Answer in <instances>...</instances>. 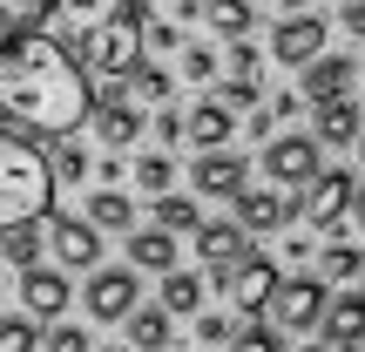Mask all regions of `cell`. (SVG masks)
<instances>
[{
  "mask_svg": "<svg viewBox=\"0 0 365 352\" xmlns=\"http://www.w3.org/2000/svg\"><path fill=\"white\" fill-rule=\"evenodd\" d=\"M318 271H325V278H359L365 271V251L345 244V237H331V244L318 251Z\"/></svg>",
  "mask_w": 365,
  "mask_h": 352,
  "instance_id": "30",
  "label": "cell"
},
{
  "mask_svg": "<svg viewBox=\"0 0 365 352\" xmlns=\"http://www.w3.org/2000/svg\"><path fill=\"white\" fill-rule=\"evenodd\" d=\"M0 352H41V326L27 312H0Z\"/></svg>",
  "mask_w": 365,
  "mask_h": 352,
  "instance_id": "31",
  "label": "cell"
},
{
  "mask_svg": "<svg viewBox=\"0 0 365 352\" xmlns=\"http://www.w3.org/2000/svg\"><path fill=\"white\" fill-rule=\"evenodd\" d=\"M298 352H325V346H298Z\"/></svg>",
  "mask_w": 365,
  "mask_h": 352,
  "instance_id": "47",
  "label": "cell"
},
{
  "mask_svg": "<svg viewBox=\"0 0 365 352\" xmlns=\"http://www.w3.org/2000/svg\"><path fill=\"white\" fill-rule=\"evenodd\" d=\"M122 326H129V346L135 352H170V312H163V305H129V312H122Z\"/></svg>",
  "mask_w": 365,
  "mask_h": 352,
  "instance_id": "20",
  "label": "cell"
},
{
  "mask_svg": "<svg viewBox=\"0 0 365 352\" xmlns=\"http://www.w3.org/2000/svg\"><path fill=\"white\" fill-rule=\"evenodd\" d=\"M129 170H135V190H149V196L176 190V156H170V149H149V156H135Z\"/></svg>",
  "mask_w": 365,
  "mask_h": 352,
  "instance_id": "28",
  "label": "cell"
},
{
  "mask_svg": "<svg viewBox=\"0 0 365 352\" xmlns=\"http://www.w3.org/2000/svg\"><path fill=\"white\" fill-rule=\"evenodd\" d=\"M156 136L163 143H182V109H170V102L156 109Z\"/></svg>",
  "mask_w": 365,
  "mask_h": 352,
  "instance_id": "39",
  "label": "cell"
},
{
  "mask_svg": "<svg viewBox=\"0 0 365 352\" xmlns=\"http://www.w3.org/2000/svg\"><path fill=\"white\" fill-rule=\"evenodd\" d=\"M163 312H170V318H196V312H203V278L182 271V264H170V271H163Z\"/></svg>",
  "mask_w": 365,
  "mask_h": 352,
  "instance_id": "24",
  "label": "cell"
},
{
  "mask_svg": "<svg viewBox=\"0 0 365 352\" xmlns=\"http://www.w3.org/2000/svg\"><path fill=\"white\" fill-rule=\"evenodd\" d=\"M143 48H156V54L182 48V27H170V21H143Z\"/></svg>",
  "mask_w": 365,
  "mask_h": 352,
  "instance_id": "37",
  "label": "cell"
},
{
  "mask_svg": "<svg viewBox=\"0 0 365 352\" xmlns=\"http://www.w3.org/2000/svg\"><path fill=\"white\" fill-rule=\"evenodd\" d=\"M352 170H318L312 183H304V203H291V217L318 223V231H331V223H345V203H352Z\"/></svg>",
  "mask_w": 365,
  "mask_h": 352,
  "instance_id": "5",
  "label": "cell"
},
{
  "mask_svg": "<svg viewBox=\"0 0 365 352\" xmlns=\"http://www.w3.org/2000/svg\"><path fill=\"white\" fill-rule=\"evenodd\" d=\"M143 21H149V7H143V0H122V7L108 14L102 27L75 34V48H81V68H88V75H108V81H122L135 61H143Z\"/></svg>",
  "mask_w": 365,
  "mask_h": 352,
  "instance_id": "3",
  "label": "cell"
},
{
  "mask_svg": "<svg viewBox=\"0 0 365 352\" xmlns=\"http://www.w3.org/2000/svg\"><path fill=\"white\" fill-rule=\"evenodd\" d=\"M223 352H277V326H230Z\"/></svg>",
  "mask_w": 365,
  "mask_h": 352,
  "instance_id": "34",
  "label": "cell"
},
{
  "mask_svg": "<svg viewBox=\"0 0 365 352\" xmlns=\"http://www.w3.org/2000/svg\"><path fill=\"white\" fill-rule=\"evenodd\" d=\"M264 312H271V326H284V332H312L318 312H325V278H277L271 298H264Z\"/></svg>",
  "mask_w": 365,
  "mask_h": 352,
  "instance_id": "4",
  "label": "cell"
},
{
  "mask_svg": "<svg viewBox=\"0 0 365 352\" xmlns=\"http://www.w3.org/2000/svg\"><path fill=\"white\" fill-rule=\"evenodd\" d=\"M48 170H54V183H81V176H88V149H81V143H68V136H54Z\"/></svg>",
  "mask_w": 365,
  "mask_h": 352,
  "instance_id": "32",
  "label": "cell"
},
{
  "mask_svg": "<svg viewBox=\"0 0 365 352\" xmlns=\"http://www.w3.org/2000/svg\"><path fill=\"white\" fill-rule=\"evenodd\" d=\"M230 136H237V109H223L217 95L196 102L190 116H182V143H196V149H223Z\"/></svg>",
  "mask_w": 365,
  "mask_h": 352,
  "instance_id": "16",
  "label": "cell"
},
{
  "mask_svg": "<svg viewBox=\"0 0 365 352\" xmlns=\"http://www.w3.org/2000/svg\"><path fill=\"white\" fill-rule=\"evenodd\" d=\"M88 170H95V176H102V183H115L122 170H129V163H122V149H108V156H102V163H88Z\"/></svg>",
  "mask_w": 365,
  "mask_h": 352,
  "instance_id": "42",
  "label": "cell"
},
{
  "mask_svg": "<svg viewBox=\"0 0 365 352\" xmlns=\"http://www.w3.org/2000/svg\"><path fill=\"white\" fill-rule=\"evenodd\" d=\"M115 7H122V0H48V21L75 41V34H88V27H102Z\"/></svg>",
  "mask_w": 365,
  "mask_h": 352,
  "instance_id": "21",
  "label": "cell"
},
{
  "mask_svg": "<svg viewBox=\"0 0 365 352\" xmlns=\"http://www.w3.org/2000/svg\"><path fill=\"white\" fill-rule=\"evenodd\" d=\"M81 305H88V318H102V326H122V312L135 305V271L122 264V271H102L95 264L88 285H81Z\"/></svg>",
  "mask_w": 365,
  "mask_h": 352,
  "instance_id": "9",
  "label": "cell"
},
{
  "mask_svg": "<svg viewBox=\"0 0 365 352\" xmlns=\"http://www.w3.org/2000/svg\"><path fill=\"white\" fill-rule=\"evenodd\" d=\"M41 352H95L88 346V326H54L48 339H41Z\"/></svg>",
  "mask_w": 365,
  "mask_h": 352,
  "instance_id": "36",
  "label": "cell"
},
{
  "mask_svg": "<svg viewBox=\"0 0 365 352\" xmlns=\"http://www.w3.org/2000/svg\"><path fill=\"white\" fill-rule=\"evenodd\" d=\"M176 264V237L170 231H129V271H170Z\"/></svg>",
  "mask_w": 365,
  "mask_h": 352,
  "instance_id": "23",
  "label": "cell"
},
{
  "mask_svg": "<svg viewBox=\"0 0 365 352\" xmlns=\"http://www.w3.org/2000/svg\"><path fill=\"white\" fill-rule=\"evenodd\" d=\"M190 183L203 196H237V190H244V156H230V149H203V163H190Z\"/></svg>",
  "mask_w": 365,
  "mask_h": 352,
  "instance_id": "19",
  "label": "cell"
},
{
  "mask_svg": "<svg viewBox=\"0 0 365 352\" xmlns=\"http://www.w3.org/2000/svg\"><path fill=\"white\" fill-rule=\"evenodd\" d=\"M359 163H365V136H359Z\"/></svg>",
  "mask_w": 365,
  "mask_h": 352,
  "instance_id": "48",
  "label": "cell"
},
{
  "mask_svg": "<svg viewBox=\"0 0 365 352\" xmlns=\"http://www.w3.org/2000/svg\"><path fill=\"white\" fill-rule=\"evenodd\" d=\"M68 298H75L68 271H41V264H27V271H21V312L27 318H61Z\"/></svg>",
  "mask_w": 365,
  "mask_h": 352,
  "instance_id": "12",
  "label": "cell"
},
{
  "mask_svg": "<svg viewBox=\"0 0 365 352\" xmlns=\"http://www.w3.org/2000/svg\"><path fill=\"white\" fill-rule=\"evenodd\" d=\"M54 217V170L41 136H21L0 122V231Z\"/></svg>",
  "mask_w": 365,
  "mask_h": 352,
  "instance_id": "2",
  "label": "cell"
},
{
  "mask_svg": "<svg viewBox=\"0 0 365 352\" xmlns=\"http://www.w3.org/2000/svg\"><path fill=\"white\" fill-rule=\"evenodd\" d=\"M196 223H203V217H196V203H190V196H176V190H163V196H156V231L182 237V231H196Z\"/></svg>",
  "mask_w": 365,
  "mask_h": 352,
  "instance_id": "29",
  "label": "cell"
},
{
  "mask_svg": "<svg viewBox=\"0 0 365 352\" xmlns=\"http://www.w3.org/2000/svg\"><path fill=\"white\" fill-rule=\"evenodd\" d=\"M217 285L230 291L244 312H264V298H271V285H277V264L264 258V251H244L237 264H217Z\"/></svg>",
  "mask_w": 365,
  "mask_h": 352,
  "instance_id": "7",
  "label": "cell"
},
{
  "mask_svg": "<svg viewBox=\"0 0 365 352\" xmlns=\"http://www.w3.org/2000/svg\"><path fill=\"white\" fill-rule=\"evenodd\" d=\"M230 326H237L230 312H196V346H217V352H223V339H230Z\"/></svg>",
  "mask_w": 365,
  "mask_h": 352,
  "instance_id": "35",
  "label": "cell"
},
{
  "mask_svg": "<svg viewBox=\"0 0 365 352\" xmlns=\"http://www.w3.org/2000/svg\"><path fill=\"white\" fill-rule=\"evenodd\" d=\"M250 7H257V0H250Z\"/></svg>",
  "mask_w": 365,
  "mask_h": 352,
  "instance_id": "50",
  "label": "cell"
},
{
  "mask_svg": "<svg viewBox=\"0 0 365 352\" xmlns=\"http://www.w3.org/2000/svg\"><path fill=\"white\" fill-rule=\"evenodd\" d=\"M277 7H284V14H304V0H277Z\"/></svg>",
  "mask_w": 365,
  "mask_h": 352,
  "instance_id": "46",
  "label": "cell"
},
{
  "mask_svg": "<svg viewBox=\"0 0 365 352\" xmlns=\"http://www.w3.org/2000/svg\"><path fill=\"white\" fill-rule=\"evenodd\" d=\"M190 237H196V258H203L210 271H217V264H237V258H244V231H237L230 217H223V223H196Z\"/></svg>",
  "mask_w": 365,
  "mask_h": 352,
  "instance_id": "22",
  "label": "cell"
},
{
  "mask_svg": "<svg viewBox=\"0 0 365 352\" xmlns=\"http://www.w3.org/2000/svg\"><path fill=\"white\" fill-rule=\"evenodd\" d=\"M108 352H129V346H108Z\"/></svg>",
  "mask_w": 365,
  "mask_h": 352,
  "instance_id": "49",
  "label": "cell"
},
{
  "mask_svg": "<svg viewBox=\"0 0 365 352\" xmlns=\"http://www.w3.org/2000/svg\"><path fill=\"white\" fill-rule=\"evenodd\" d=\"M359 278H365V271H359Z\"/></svg>",
  "mask_w": 365,
  "mask_h": 352,
  "instance_id": "51",
  "label": "cell"
},
{
  "mask_svg": "<svg viewBox=\"0 0 365 352\" xmlns=\"http://www.w3.org/2000/svg\"><path fill=\"white\" fill-rule=\"evenodd\" d=\"M312 109H318V136H312L318 149H352L359 136H365V109L352 102V95H339V102H312Z\"/></svg>",
  "mask_w": 365,
  "mask_h": 352,
  "instance_id": "14",
  "label": "cell"
},
{
  "mask_svg": "<svg viewBox=\"0 0 365 352\" xmlns=\"http://www.w3.org/2000/svg\"><path fill=\"white\" fill-rule=\"evenodd\" d=\"M0 258L27 271V264L41 258V237H34V223H14V231H0Z\"/></svg>",
  "mask_w": 365,
  "mask_h": 352,
  "instance_id": "33",
  "label": "cell"
},
{
  "mask_svg": "<svg viewBox=\"0 0 365 352\" xmlns=\"http://www.w3.org/2000/svg\"><path fill=\"white\" fill-rule=\"evenodd\" d=\"M88 223L95 231H135V196H122L115 183L88 196Z\"/></svg>",
  "mask_w": 365,
  "mask_h": 352,
  "instance_id": "26",
  "label": "cell"
},
{
  "mask_svg": "<svg viewBox=\"0 0 365 352\" xmlns=\"http://www.w3.org/2000/svg\"><path fill=\"white\" fill-rule=\"evenodd\" d=\"M298 95L304 102H339V95H352V54H312V61L298 68Z\"/></svg>",
  "mask_w": 365,
  "mask_h": 352,
  "instance_id": "13",
  "label": "cell"
},
{
  "mask_svg": "<svg viewBox=\"0 0 365 352\" xmlns=\"http://www.w3.org/2000/svg\"><path fill=\"white\" fill-rule=\"evenodd\" d=\"M318 156H325V149H318L312 136H271V143H264V170H271V183H284V190H304V183L325 170Z\"/></svg>",
  "mask_w": 365,
  "mask_h": 352,
  "instance_id": "6",
  "label": "cell"
},
{
  "mask_svg": "<svg viewBox=\"0 0 365 352\" xmlns=\"http://www.w3.org/2000/svg\"><path fill=\"white\" fill-rule=\"evenodd\" d=\"M122 81H129V102L135 109H163V102H170V68H156V61H135Z\"/></svg>",
  "mask_w": 365,
  "mask_h": 352,
  "instance_id": "27",
  "label": "cell"
},
{
  "mask_svg": "<svg viewBox=\"0 0 365 352\" xmlns=\"http://www.w3.org/2000/svg\"><path fill=\"white\" fill-rule=\"evenodd\" d=\"M230 203H237V217H230L237 231H277V223H291V196H277V190H250L244 183Z\"/></svg>",
  "mask_w": 365,
  "mask_h": 352,
  "instance_id": "17",
  "label": "cell"
},
{
  "mask_svg": "<svg viewBox=\"0 0 365 352\" xmlns=\"http://www.w3.org/2000/svg\"><path fill=\"white\" fill-rule=\"evenodd\" d=\"M88 109H95V81L61 34L21 21L0 41V116H7V129L54 143V136H75L88 122Z\"/></svg>",
  "mask_w": 365,
  "mask_h": 352,
  "instance_id": "1",
  "label": "cell"
},
{
  "mask_svg": "<svg viewBox=\"0 0 365 352\" xmlns=\"http://www.w3.org/2000/svg\"><path fill=\"white\" fill-rule=\"evenodd\" d=\"M257 95H264V54L250 41H230V75H223L217 102L223 109H257Z\"/></svg>",
  "mask_w": 365,
  "mask_h": 352,
  "instance_id": "11",
  "label": "cell"
},
{
  "mask_svg": "<svg viewBox=\"0 0 365 352\" xmlns=\"http://www.w3.org/2000/svg\"><path fill=\"white\" fill-rule=\"evenodd\" d=\"M48 244H54V264H61V271H95V264H102V231H95L88 217H54Z\"/></svg>",
  "mask_w": 365,
  "mask_h": 352,
  "instance_id": "10",
  "label": "cell"
},
{
  "mask_svg": "<svg viewBox=\"0 0 365 352\" xmlns=\"http://www.w3.org/2000/svg\"><path fill=\"white\" fill-rule=\"evenodd\" d=\"M325 34H331V27L318 21V14H284V21L271 27V61L304 68L312 54H325Z\"/></svg>",
  "mask_w": 365,
  "mask_h": 352,
  "instance_id": "8",
  "label": "cell"
},
{
  "mask_svg": "<svg viewBox=\"0 0 365 352\" xmlns=\"http://www.w3.org/2000/svg\"><path fill=\"white\" fill-rule=\"evenodd\" d=\"M359 352H365V346H359Z\"/></svg>",
  "mask_w": 365,
  "mask_h": 352,
  "instance_id": "52",
  "label": "cell"
},
{
  "mask_svg": "<svg viewBox=\"0 0 365 352\" xmlns=\"http://www.w3.org/2000/svg\"><path fill=\"white\" fill-rule=\"evenodd\" d=\"M345 223H352V244H365V190H352V203H345Z\"/></svg>",
  "mask_w": 365,
  "mask_h": 352,
  "instance_id": "41",
  "label": "cell"
},
{
  "mask_svg": "<svg viewBox=\"0 0 365 352\" xmlns=\"http://www.w3.org/2000/svg\"><path fill=\"white\" fill-rule=\"evenodd\" d=\"M182 75H190V81H210V75H217V54H210V48H190V54H182Z\"/></svg>",
  "mask_w": 365,
  "mask_h": 352,
  "instance_id": "38",
  "label": "cell"
},
{
  "mask_svg": "<svg viewBox=\"0 0 365 352\" xmlns=\"http://www.w3.org/2000/svg\"><path fill=\"white\" fill-rule=\"evenodd\" d=\"M264 109H271V116H298V89H284V95H271V102H264Z\"/></svg>",
  "mask_w": 365,
  "mask_h": 352,
  "instance_id": "44",
  "label": "cell"
},
{
  "mask_svg": "<svg viewBox=\"0 0 365 352\" xmlns=\"http://www.w3.org/2000/svg\"><path fill=\"white\" fill-rule=\"evenodd\" d=\"M196 14H203L223 41H250V21H257V7H250V0H196Z\"/></svg>",
  "mask_w": 365,
  "mask_h": 352,
  "instance_id": "25",
  "label": "cell"
},
{
  "mask_svg": "<svg viewBox=\"0 0 365 352\" xmlns=\"http://www.w3.org/2000/svg\"><path fill=\"white\" fill-rule=\"evenodd\" d=\"M339 27L352 41H365V0H345V7H339Z\"/></svg>",
  "mask_w": 365,
  "mask_h": 352,
  "instance_id": "40",
  "label": "cell"
},
{
  "mask_svg": "<svg viewBox=\"0 0 365 352\" xmlns=\"http://www.w3.org/2000/svg\"><path fill=\"white\" fill-rule=\"evenodd\" d=\"M244 129H250V136H271V129H277V116H271V109H250Z\"/></svg>",
  "mask_w": 365,
  "mask_h": 352,
  "instance_id": "43",
  "label": "cell"
},
{
  "mask_svg": "<svg viewBox=\"0 0 365 352\" xmlns=\"http://www.w3.org/2000/svg\"><path fill=\"white\" fill-rule=\"evenodd\" d=\"M318 332H325L331 346H359L365 339V291H339V298H325Z\"/></svg>",
  "mask_w": 365,
  "mask_h": 352,
  "instance_id": "18",
  "label": "cell"
},
{
  "mask_svg": "<svg viewBox=\"0 0 365 352\" xmlns=\"http://www.w3.org/2000/svg\"><path fill=\"white\" fill-rule=\"evenodd\" d=\"M88 122H95V136H102V149H129L135 136H143V109H135L129 95H108V102H95Z\"/></svg>",
  "mask_w": 365,
  "mask_h": 352,
  "instance_id": "15",
  "label": "cell"
},
{
  "mask_svg": "<svg viewBox=\"0 0 365 352\" xmlns=\"http://www.w3.org/2000/svg\"><path fill=\"white\" fill-rule=\"evenodd\" d=\"M14 27H21V14H14V7H0V41H7Z\"/></svg>",
  "mask_w": 365,
  "mask_h": 352,
  "instance_id": "45",
  "label": "cell"
}]
</instances>
